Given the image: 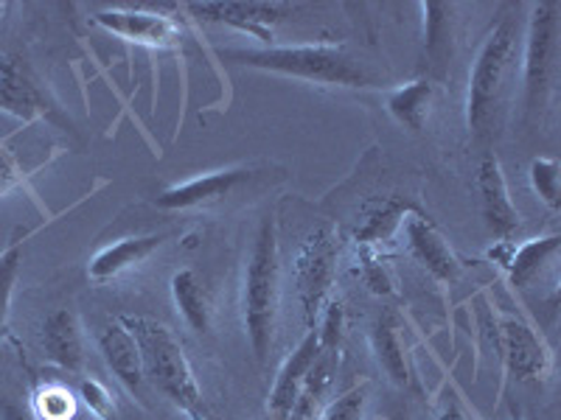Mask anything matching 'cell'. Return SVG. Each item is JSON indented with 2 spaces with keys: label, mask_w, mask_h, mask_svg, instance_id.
<instances>
[{
  "label": "cell",
  "mask_w": 561,
  "mask_h": 420,
  "mask_svg": "<svg viewBox=\"0 0 561 420\" xmlns=\"http://www.w3.org/2000/svg\"><path fill=\"white\" fill-rule=\"evenodd\" d=\"M122 319L138 339L144 373H147L149 382L183 412H199L203 389H199L192 362L185 357L183 345L174 337L172 328L152 317H140V314H135V317L127 314Z\"/></svg>",
  "instance_id": "cell-3"
},
{
  "label": "cell",
  "mask_w": 561,
  "mask_h": 420,
  "mask_svg": "<svg viewBox=\"0 0 561 420\" xmlns=\"http://www.w3.org/2000/svg\"><path fill=\"white\" fill-rule=\"evenodd\" d=\"M478 188H480V205H483L485 228L500 238L508 242L523 224L517 205L508 194V183H505L503 166L494 154H483L478 166Z\"/></svg>",
  "instance_id": "cell-10"
},
{
  "label": "cell",
  "mask_w": 561,
  "mask_h": 420,
  "mask_svg": "<svg viewBox=\"0 0 561 420\" xmlns=\"http://www.w3.org/2000/svg\"><path fill=\"white\" fill-rule=\"evenodd\" d=\"M343 328H345V308L340 300H329L320 314V350H340L343 342Z\"/></svg>",
  "instance_id": "cell-30"
},
{
  "label": "cell",
  "mask_w": 561,
  "mask_h": 420,
  "mask_svg": "<svg viewBox=\"0 0 561 420\" xmlns=\"http://www.w3.org/2000/svg\"><path fill=\"white\" fill-rule=\"evenodd\" d=\"M172 300L178 306L180 317L192 331L205 334L210 328V303L203 289V280L194 269H180L172 278Z\"/></svg>",
  "instance_id": "cell-22"
},
{
  "label": "cell",
  "mask_w": 561,
  "mask_h": 420,
  "mask_svg": "<svg viewBox=\"0 0 561 420\" xmlns=\"http://www.w3.org/2000/svg\"><path fill=\"white\" fill-rule=\"evenodd\" d=\"M368 393L370 384H357L340 398H334L329 407L323 409L320 420H365V409H368Z\"/></svg>",
  "instance_id": "cell-29"
},
{
  "label": "cell",
  "mask_w": 561,
  "mask_h": 420,
  "mask_svg": "<svg viewBox=\"0 0 561 420\" xmlns=\"http://www.w3.org/2000/svg\"><path fill=\"white\" fill-rule=\"evenodd\" d=\"M93 23L102 26L104 32L115 34V37L127 39L135 45H147V48H178L183 43V32L172 18L160 12H147L138 7H118V9H102L93 14Z\"/></svg>",
  "instance_id": "cell-7"
},
{
  "label": "cell",
  "mask_w": 561,
  "mask_h": 420,
  "mask_svg": "<svg viewBox=\"0 0 561 420\" xmlns=\"http://www.w3.org/2000/svg\"><path fill=\"white\" fill-rule=\"evenodd\" d=\"M318 353H320V337H318V328H312L307 337L300 339L298 348L289 353L287 362L280 364L278 376H275V384H273V393H270V401H267L270 420H289L295 401H298L300 387H304V378H307L309 368L314 364Z\"/></svg>",
  "instance_id": "cell-14"
},
{
  "label": "cell",
  "mask_w": 561,
  "mask_h": 420,
  "mask_svg": "<svg viewBox=\"0 0 561 420\" xmlns=\"http://www.w3.org/2000/svg\"><path fill=\"white\" fill-rule=\"evenodd\" d=\"M0 420H37L34 412H26L23 407L12 401H0Z\"/></svg>",
  "instance_id": "cell-35"
},
{
  "label": "cell",
  "mask_w": 561,
  "mask_h": 420,
  "mask_svg": "<svg viewBox=\"0 0 561 420\" xmlns=\"http://www.w3.org/2000/svg\"><path fill=\"white\" fill-rule=\"evenodd\" d=\"M455 12L458 7L453 3H421V14H424V57L430 59V68L444 77V70L449 68L453 59V39H455Z\"/></svg>",
  "instance_id": "cell-18"
},
{
  "label": "cell",
  "mask_w": 561,
  "mask_h": 420,
  "mask_svg": "<svg viewBox=\"0 0 561 420\" xmlns=\"http://www.w3.org/2000/svg\"><path fill=\"white\" fill-rule=\"evenodd\" d=\"M435 88L430 79H413V82L393 88L385 98V107L393 115L396 124H402L410 132H424L433 113Z\"/></svg>",
  "instance_id": "cell-19"
},
{
  "label": "cell",
  "mask_w": 561,
  "mask_h": 420,
  "mask_svg": "<svg viewBox=\"0 0 561 420\" xmlns=\"http://www.w3.org/2000/svg\"><path fill=\"white\" fill-rule=\"evenodd\" d=\"M79 398H82L84 407L96 415L99 420L118 418V409H115L113 395H110V389L104 387L102 382H96V378H84V382L79 384Z\"/></svg>",
  "instance_id": "cell-31"
},
{
  "label": "cell",
  "mask_w": 561,
  "mask_h": 420,
  "mask_svg": "<svg viewBox=\"0 0 561 420\" xmlns=\"http://www.w3.org/2000/svg\"><path fill=\"white\" fill-rule=\"evenodd\" d=\"M20 267H23V253L18 247H9L0 255V337L7 331L9 323V306H12L14 283L20 278Z\"/></svg>",
  "instance_id": "cell-27"
},
{
  "label": "cell",
  "mask_w": 561,
  "mask_h": 420,
  "mask_svg": "<svg viewBox=\"0 0 561 420\" xmlns=\"http://www.w3.org/2000/svg\"><path fill=\"white\" fill-rule=\"evenodd\" d=\"M7 9H9L7 3H0V18H3V14H7Z\"/></svg>",
  "instance_id": "cell-37"
},
{
  "label": "cell",
  "mask_w": 561,
  "mask_h": 420,
  "mask_svg": "<svg viewBox=\"0 0 561 420\" xmlns=\"http://www.w3.org/2000/svg\"><path fill=\"white\" fill-rule=\"evenodd\" d=\"M278 292H280V255H278V224L275 213L262 219L259 236L250 249L248 269H244L242 292V323L248 342L259 364L267 362L275 342V323H278Z\"/></svg>",
  "instance_id": "cell-2"
},
{
  "label": "cell",
  "mask_w": 561,
  "mask_h": 420,
  "mask_svg": "<svg viewBox=\"0 0 561 420\" xmlns=\"http://www.w3.org/2000/svg\"><path fill=\"white\" fill-rule=\"evenodd\" d=\"M225 62L244 65V68L267 70L278 77L304 79V82L325 84V88H377L379 77L368 62L351 54L345 45H284V48H228L219 51Z\"/></svg>",
  "instance_id": "cell-1"
},
{
  "label": "cell",
  "mask_w": 561,
  "mask_h": 420,
  "mask_svg": "<svg viewBox=\"0 0 561 420\" xmlns=\"http://www.w3.org/2000/svg\"><path fill=\"white\" fill-rule=\"evenodd\" d=\"M410 213H415V208L410 202H404V199H396V197L385 199V202H379L377 208L370 210L368 217H365L363 228L357 230V244L377 247V244L388 242L396 230L404 228Z\"/></svg>",
  "instance_id": "cell-24"
},
{
  "label": "cell",
  "mask_w": 561,
  "mask_h": 420,
  "mask_svg": "<svg viewBox=\"0 0 561 420\" xmlns=\"http://www.w3.org/2000/svg\"><path fill=\"white\" fill-rule=\"evenodd\" d=\"M99 350H102L104 362L113 370V376L129 389V393H138L147 382V373H144V357H140V345L135 339V334L129 331L124 319H110L102 325L99 331Z\"/></svg>",
  "instance_id": "cell-15"
},
{
  "label": "cell",
  "mask_w": 561,
  "mask_h": 420,
  "mask_svg": "<svg viewBox=\"0 0 561 420\" xmlns=\"http://www.w3.org/2000/svg\"><path fill=\"white\" fill-rule=\"evenodd\" d=\"M20 183H23V172H20L18 160L12 158V152L0 147V199L7 197L12 188H18Z\"/></svg>",
  "instance_id": "cell-32"
},
{
  "label": "cell",
  "mask_w": 561,
  "mask_h": 420,
  "mask_svg": "<svg viewBox=\"0 0 561 420\" xmlns=\"http://www.w3.org/2000/svg\"><path fill=\"white\" fill-rule=\"evenodd\" d=\"M530 188L550 210L561 208V168L553 158H536L528 168Z\"/></svg>",
  "instance_id": "cell-26"
},
{
  "label": "cell",
  "mask_w": 561,
  "mask_h": 420,
  "mask_svg": "<svg viewBox=\"0 0 561 420\" xmlns=\"http://www.w3.org/2000/svg\"><path fill=\"white\" fill-rule=\"evenodd\" d=\"M514 247H517V244L497 242V244H494V247L489 249V258H491V261H494V264H500V267H503V269H508L511 255H514Z\"/></svg>",
  "instance_id": "cell-34"
},
{
  "label": "cell",
  "mask_w": 561,
  "mask_h": 420,
  "mask_svg": "<svg viewBox=\"0 0 561 420\" xmlns=\"http://www.w3.org/2000/svg\"><path fill=\"white\" fill-rule=\"evenodd\" d=\"M39 345L48 362L68 373H79L84 364V337L79 328L77 314L70 308H57L43 319L39 328Z\"/></svg>",
  "instance_id": "cell-16"
},
{
  "label": "cell",
  "mask_w": 561,
  "mask_h": 420,
  "mask_svg": "<svg viewBox=\"0 0 561 420\" xmlns=\"http://www.w3.org/2000/svg\"><path fill=\"white\" fill-rule=\"evenodd\" d=\"M0 109L20 118L54 113L48 90L20 57H0Z\"/></svg>",
  "instance_id": "cell-11"
},
{
  "label": "cell",
  "mask_w": 561,
  "mask_h": 420,
  "mask_svg": "<svg viewBox=\"0 0 561 420\" xmlns=\"http://www.w3.org/2000/svg\"><path fill=\"white\" fill-rule=\"evenodd\" d=\"M250 179V168H222V172H210L205 177L185 179V183L172 185L160 194L154 202L163 210H194L214 205L233 194L242 183Z\"/></svg>",
  "instance_id": "cell-13"
},
{
  "label": "cell",
  "mask_w": 561,
  "mask_h": 420,
  "mask_svg": "<svg viewBox=\"0 0 561 420\" xmlns=\"http://www.w3.org/2000/svg\"><path fill=\"white\" fill-rule=\"evenodd\" d=\"M359 278H363L365 287L374 294H393V278H390L388 267L377 255V247H368V244H359Z\"/></svg>",
  "instance_id": "cell-28"
},
{
  "label": "cell",
  "mask_w": 561,
  "mask_h": 420,
  "mask_svg": "<svg viewBox=\"0 0 561 420\" xmlns=\"http://www.w3.org/2000/svg\"><path fill=\"white\" fill-rule=\"evenodd\" d=\"M404 236H408V247L415 261L427 269L435 280L455 283L460 278L458 255L453 253L447 238L440 236V230L424 213H419V210L410 213L408 222H404Z\"/></svg>",
  "instance_id": "cell-12"
},
{
  "label": "cell",
  "mask_w": 561,
  "mask_h": 420,
  "mask_svg": "<svg viewBox=\"0 0 561 420\" xmlns=\"http://www.w3.org/2000/svg\"><path fill=\"white\" fill-rule=\"evenodd\" d=\"M188 12L197 14L208 23H222V26L237 28L255 39H273V28L280 20L295 12L293 3H270V0H250V3H188Z\"/></svg>",
  "instance_id": "cell-8"
},
{
  "label": "cell",
  "mask_w": 561,
  "mask_h": 420,
  "mask_svg": "<svg viewBox=\"0 0 561 420\" xmlns=\"http://www.w3.org/2000/svg\"><path fill=\"white\" fill-rule=\"evenodd\" d=\"M370 348H374V357H377L379 368L385 370V376L390 378L399 387H408L410 384V370H408V357H404L402 339L390 317H379L370 328Z\"/></svg>",
  "instance_id": "cell-23"
},
{
  "label": "cell",
  "mask_w": 561,
  "mask_h": 420,
  "mask_svg": "<svg viewBox=\"0 0 561 420\" xmlns=\"http://www.w3.org/2000/svg\"><path fill=\"white\" fill-rule=\"evenodd\" d=\"M185 415H188V420H205L199 412H185Z\"/></svg>",
  "instance_id": "cell-36"
},
{
  "label": "cell",
  "mask_w": 561,
  "mask_h": 420,
  "mask_svg": "<svg viewBox=\"0 0 561 420\" xmlns=\"http://www.w3.org/2000/svg\"><path fill=\"white\" fill-rule=\"evenodd\" d=\"M337 258H340V236L337 228L332 224H320L300 244L295 255L293 275H295V292L300 300V312L307 319L309 331L323 314L325 303L332 300L334 278H337Z\"/></svg>",
  "instance_id": "cell-5"
},
{
  "label": "cell",
  "mask_w": 561,
  "mask_h": 420,
  "mask_svg": "<svg viewBox=\"0 0 561 420\" xmlns=\"http://www.w3.org/2000/svg\"><path fill=\"white\" fill-rule=\"evenodd\" d=\"M167 242L163 236H129L122 242L110 244V247L99 249L88 264V278L96 283H107V280L118 278V275L129 272L133 267L144 264L160 244Z\"/></svg>",
  "instance_id": "cell-17"
},
{
  "label": "cell",
  "mask_w": 561,
  "mask_h": 420,
  "mask_svg": "<svg viewBox=\"0 0 561 420\" xmlns=\"http://www.w3.org/2000/svg\"><path fill=\"white\" fill-rule=\"evenodd\" d=\"M390 420H402V418H390Z\"/></svg>",
  "instance_id": "cell-38"
},
{
  "label": "cell",
  "mask_w": 561,
  "mask_h": 420,
  "mask_svg": "<svg viewBox=\"0 0 561 420\" xmlns=\"http://www.w3.org/2000/svg\"><path fill=\"white\" fill-rule=\"evenodd\" d=\"M37 420H73L77 418V398L65 384L48 382L34 389L32 398Z\"/></svg>",
  "instance_id": "cell-25"
},
{
  "label": "cell",
  "mask_w": 561,
  "mask_h": 420,
  "mask_svg": "<svg viewBox=\"0 0 561 420\" xmlns=\"http://www.w3.org/2000/svg\"><path fill=\"white\" fill-rule=\"evenodd\" d=\"M514 57H517V23L511 14H503L485 34L478 59L472 65V73H469L466 124H469V132L474 138H489L491 135Z\"/></svg>",
  "instance_id": "cell-4"
},
{
  "label": "cell",
  "mask_w": 561,
  "mask_h": 420,
  "mask_svg": "<svg viewBox=\"0 0 561 420\" xmlns=\"http://www.w3.org/2000/svg\"><path fill=\"white\" fill-rule=\"evenodd\" d=\"M561 238L559 236H545V238H530V242L514 247L508 264V278L517 289H528L536 278H542L545 269H550L559 258Z\"/></svg>",
  "instance_id": "cell-20"
},
{
  "label": "cell",
  "mask_w": 561,
  "mask_h": 420,
  "mask_svg": "<svg viewBox=\"0 0 561 420\" xmlns=\"http://www.w3.org/2000/svg\"><path fill=\"white\" fill-rule=\"evenodd\" d=\"M340 368V350H320L314 364L309 368L307 378H304V387H300L298 401H295L293 415L289 420H314V412L323 404L325 393L332 389L334 376H337Z\"/></svg>",
  "instance_id": "cell-21"
},
{
  "label": "cell",
  "mask_w": 561,
  "mask_h": 420,
  "mask_svg": "<svg viewBox=\"0 0 561 420\" xmlns=\"http://www.w3.org/2000/svg\"><path fill=\"white\" fill-rule=\"evenodd\" d=\"M556 57H559V3L542 0L530 9L528 32H525L523 84L525 109L530 115L542 113L548 104L556 77Z\"/></svg>",
  "instance_id": "cell-6"
},
{
  "label": "cell",
  "mask_w": 561,
  "mask_h": 420,
  "mask_svg": "<svg viewBox=\"0 0 561 420\" xmlns=\"http://www.w3.org/2000/svg\"><path fill=\"white\" fill-rule=\"evenodd\" d=\"M438 420H469L466 409L460 407L458 395L455 393L444 395V401H440V407H438Z\"/></svg>",
  "instance_id": "cell-33"
},
{
  "label": "cell",
  "mask_w": 561,
  "mask_h": 420,
  "mask_svg": "<svg viewBox=\"0 0 561 420\" xmlns=\"http://www.w3.org/2000/svg\"><path fill=\"white\" fill-rule=\"evenodd\" d=\"M500 345H503L505 368L519 382H545L550 376V353L539 334L525 319L505 317L500 325Z\"/></svg>",
  "instance_id": "cell-9"
}]
</instances>
